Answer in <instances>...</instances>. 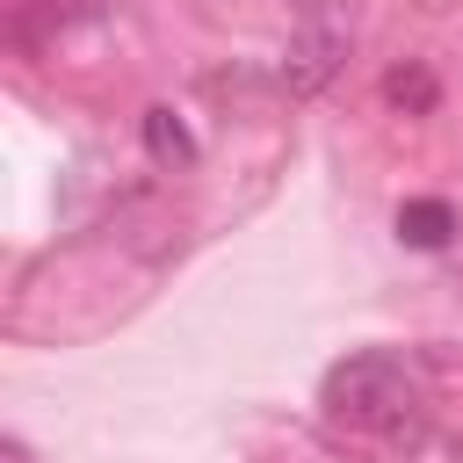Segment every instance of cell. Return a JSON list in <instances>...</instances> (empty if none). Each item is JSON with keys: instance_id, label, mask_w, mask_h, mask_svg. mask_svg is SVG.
Segmentation results:
<instances>
[{"instance_id": "3957f363", "label": "cell", "mask_w": 463, "mask_h": 463, "mask_svg": "<svg viewBox=\"0 0 463 463\" xmlns=\"http://www.w3.org/2000/svg\"><path fill=\"white\" fill-rule=\"evenodd\" d=\"M145 152L159 159V166H195V137H188V123L174 116V109H145Z\"/></svg>"}, {"instance_id": "8992f818", "label": "cell", "mask_w": 463, "mask_h": 463, "mask_svg": "<svg viewBox=\"0 0 463 463\" xmlns=\"http://www.w3.org/2000/svg\"><path fill=\"white\" fill-rule=\"evenodd\" d=\"M0 463H29V449L22 441H0Z\"/></svg>"}, {"instance_id": "6da1fadb", "label": "cell", "mask_w": 463, "mask_h": 463, "mask_svg": "<svg viewBox=\"0 0 463 463\" xmlns=\"http://www.w3.org/2000/svg\"><path fill=\"white\" fill-rule=\"evenodd\" d=\"M318 405H326V420H333V427H347V434L398 441V434H412V427H420L427 391H420V369H412L405 354L369 347V354H347V362H333V369H326Z\"/></svg>"}, {"instance_id": "277c9868", "label": "cell", "mask_w": 463, "mask_h": 463, "mask_svg": "<svg viewBox=\"0 0 463 463\" xmlns=\"http://www.w3.org/2000/svg\"><path fill=\"white\" fill-rule=\"evenodd\" d=\"M449 232H456V210H449L441 195H412V203L398 210V239H405V246H449Z\"/></svg>"}, {"instance_id": "7a4b0ae2", "label": "cell", "mask_w": 463, "mask_h": 463, "mask_svg": "<svg viewBox=\"0 0 463 463\" xmlns=\"http://www.w3.org/2000/svg\"><path fill=\"white\" fill-rule=\"evenodd\" d=\"M340 51H347V36H340L333 22H311L304 36H289V58H282V80H289V94H311V87H326V80H333V65H340Z\"/></svg>"}, {"instance_id": "5b68a950", "label": "cell", "mask_w": 463, "mask_h": 463, "mask_svg": "<svg viewBox=\"0 0 463 463\" xmlns=\"http://www.w3.org/2000/svg\"><path fill=\"white\" fill-rule=\"evenodd\" d=\"M383 101L427 116V109H434V72H427V65H391V72H383Z\"/></svg>"}]
</instances>
